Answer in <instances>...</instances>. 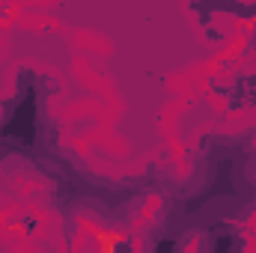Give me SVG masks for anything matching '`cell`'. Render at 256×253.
<instances>
[{
    "label": "cell",
    "mask_w": 256,
    "mask_h": 253,
    "mask_svg": "<svg viewBox=\"0 0 256 253\" xmlns=\"http://www.w3.org/2000/svg\"><path fill=\"white\" fill-rule=\"evenodd\" d=\"M102 244H104L108 250H120V248H131V242H126V238H104V236H102Z\"/></svg>",
    "instance_id": "obj_2"
},
{
    "label": "cell",
    "mask_w": 256,
    "mask_h": 253,
    "mask_svg": "<svg viewBox=\"0 0 256 253\" xmlns=\"http://www.w3.org/2000/svg\"><path fill=\"white\" fill-rule=\"evenodd\" d=\"M248 230L236 220H218L208 224L206 230H200L196 248L206 253H242L248 250Z\"/></svg>",
    "instance_id": "obj_1"
}]
</instances>
